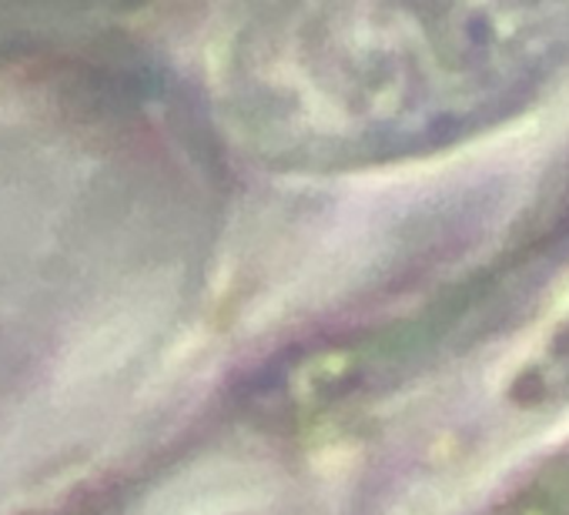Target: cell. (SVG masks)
Masks as SVG:
<instances>
[{"label":"cell","mask_w":569,"mask_h":515,"mask_svg":"<svg viewBox=\"0 0 569 515\" xmlns=\"http://www.w3.org/2000/svg\"><path fill=\"white\" fill-rule=\"evenodd\" d=\"M569 58V8H296L248 34L241 114L284 158H389L506 114Z\"/></svg>","instance_id":"obj_1"}]
</instances>
